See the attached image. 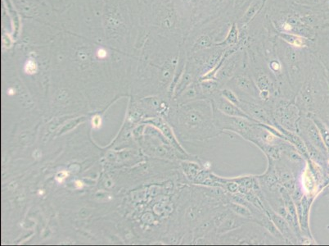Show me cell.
<instances>
[{"instance_id": "obj_1", "label": "cell", "mask_w": 329, "mask_h": 246, "mask_svg": "<svg viewBox=\"0 0 329 246\" xmlns=\"http://www.w3.org/2000/svg\"><path fill=\"white\" fill-rule=\"evenodd\" d=\"M185 122L190 139L198 141L212 139L223 132L215 125L212 102L209 99L191 104L186 112Z\"/></svg>"}, {"instance_id": "obj_2", "label": "cell", "mask_w": 329, "mask_h": 246, "mask_svg": "<svg viewBox=\"0 0 329 246\" xmlns=\"http://www.w3.org/2000/svg\"><path fill=\"white\" fill-rule=\"evenodd\" d=\"M275 127H281L289 132L297 133L298 122L302 117V111L294 100L278 99L275 102L272 111Z\"/></svg>"}, {"instance_id": "obj_3", "label": "cell", "mask_w": 329, "mask_h": 246, "mask_svg": "<svg viewBox=\"0 0 329 246\" xmlns=\"http://www.w3.org/2000/svg\"><path fill=\"white\" fill-rule=\"evenodd\" d=\"M228 88L233 90L240 100L255 101L261 104L260 100V90L255 81L247 74H237L232 77L227 83Z\"/></svg>"}, {"instance_id": "obj_4", "label": "cell", "mask_w": 329, "mask_h": 246, "mask_svg": "<svg viewBox=\"0 0 329 246\" xmlns=\"http://www.w3.org/2000/svg\"><path fill=\"white\" fill-rule=\"evenodd\" d=\"M238 107L240 108L254 122L275 127V120L273 118L271 112L262 104L255 101L240 100Z\"/></svg>"}, {"instance_id": "obj_5", "label": "cell", "mask_w": 329, "mask_h": 246, "mask_svg": "<svg viewBox=\"0 0 329 246\" xmlns=\"http://www.w3.org/2000/svg\"><path fill=\"white\" fill-rule=\"evenodd\" d=\"M211 100L212 105L216 109L221 111L225 114L230 117H243L247 119L252 120L240 108L234 105L221 95V90H218L209 99ZM253 121V120H252Z\"/></svg>"}, {"instance_id": "obj_6", "label": "cell", "mask_w": 329, "mask_h": 246, "mask_svg": "<svg viewBox=\"0 0 329 246\" xmlns=\"http://www.w3.org/2000/svg\"><path fill=\"white\" fill-rule=\"evenodd\" d=\"M307 115L314 121L316 127H318L319 133L321 135L322 139L324 140V144H325V146L328 149V153H329V128L328 125L325 124L324 121L319 117V116L315 114V113H308Z\"/></svg>"}, {"instance_id": "obj_7", "label": "cell", "mask_w": 329, "mask_h": 246, "mask_svg": "<svg viewBox=\"0 0 329 246\" xmlns=\"http://www.w3.org/2000/svg\"><path fill=\"white\" fill-rule=\"evenodd\" d=\"M201 88L206 99H210L214 94L220 89V83L215 79L202 80L200 82Z\"/></svg>"}, {"instance_id": "obj_8", "label": "cell", "mask_w": 329, "mask_h": 246, "mask_svg": "<svg viewBox=\"0 0 329 246\" xmlns=\"http://www.w3.org/2000/svg\"><path fill=\"white\" fill-rule=\"evenodd\" d=\"M238 28L236 27V24H233L225 41L218 43V44H216V45H218V46H229V47H231V46H233V45H236L238 43Z\"/></svg>"}, {"instance_id": "obj_9", "label": "cell", "mask_w": 329, "mask_h": 246, "mask_svg": "<svg viewBox=\"0 0 329 246\" xmlns=\"http://www.w3.org/2000/svg\"><path fill=\"white\" fill-rule=\"evenodd\" d=\"M260 2H257L250 6V8H248V11L246 12V14L243 16L241 22L243 23H248L255 15V13H257L258 9L260 8Z\"/></svg>"}, {"instance_id": "obj_10", "label": "cell", "mask_w": 329, "mask_h": 246, "mask_svg": "<svg viewBox=\"0 0 329 246\" xmlns=\"http://www.w3.org/2000/svg\"><path fill=\"white\" fill-rule=\"evenodd\" d=\"M282 37L283 38V40L289 43L290 45H294L297 47H301L303 45V39L294 35V34L285 33V34L282 35Z\"/></svg>"}, {"instance_id": "obj_11", "label": "cell", "mask_w": 329, "mask_h": 246, "mask_svg": "<svg viewBox=\"0 0 329 246\" xmlns=\"http://www.w3.org/2000/svg\"><path fill=\"white\" fill-rule=\"evenodd\" d=\"M211 45H212V41L208 35H202L197 42V47L198 49H206V48L211 47Z\"/></svg>"}, {"instance_id": "obj_12", "label": "cell", "mask_w": 329, "mask_h": 246, "mask_svg": "<svg viewBox=\"0 0 329 246\" xmlns=\"http://www.w3.org/2000/svg\"><path fill=\"white\" fill-rule=\"evenodd\" d=\"M36 70H37V66L35 64V62H33V61H29V62H27V63L25 64V72H26V73H28V74H33V73H35V72H36Z\"/></svg>"}, {"instance_id": "obj_13", "label": "cell", "mask_w": 329, "mask_h": 246, "mask_svg": "<svg viewBox=\"0 0 329 246\" xmlns=\"http://www.w3.org/2000/svg\"><path fill=\"white\" fill-rule=\"evenodd\" d=\"M92 127L95 130H98L101 127V117L99 115H95L92 118Z\"/></svg>"}, {"instance_id": "obj_14", "label": "cell", "mask_w": 329, "mask_h": 246, "mask_svg": "<svg viewBox=\"0 0 329 246\" xmlns=\"http://www.w3.org/2000/svg\"><path fill=\"white\" fill-rule=\"evenodd\" d=\"M69 176L68 172L67 171H61V172H58L57 175H56V177L55 179L57 181L58 183H63L65 182V180L67 179V177Z\"/></svg>"}, {"instance_id": "obj_15", "label": "cell", "mask_w": 329, "mask_h": 246, "mask_svg": "<svg viewBox=\"0 0 329 246\" xmlns=\"http://www.w3.org/2000/svg\"><path fill=\"white\" fill-rule=\"evenodd\" d=\"M270 67L274 72H279L281 71V65L276 60H273L270 62Z\"/></svg>"}, {"instance_id": "obj_16", "label": "cell", "mask_w": 329, "mask_h": 246, "mask_svg": "<svg viewBox=\"0 0 329 246\" xmlns=\"http://www.w3.org/2000/svg\"><path fill=\"white\" fill-rule=\"evenodd\" d=\"M75 187H76V189H82L83 187H84V183L78 180V181H76V182H75Z\"/></svg>"}, {"instance_id": "obj_17", "label": "cell", "mask_w": 329, "mask_h": 246, "mask_svg": "<svg viewBox=\"0 0 329 246\" xmlns=\"http://www.w3.org/2000/svg\"><path fill=\"white\" fill-rule=\"evenodd\" d=\"M8 94L9 95H13L15 94V92H14V90L13 89H10V90H8Z\"/></svg>"}, {"instance_id": "obj_18", "label": "cell", "mask_w": 329, "mask_h": 246, "mask_svg": "<svg viewBox=\"0 0 329 246\" xmlns=\"http://www.w3.org/2000/svg\"><path fill=\"white\" fill-rule=\"evenodd\" d=\"M324 2L326 3L327 6H329V0H324Z\"/></svg>"}, {"instance_id": "obj_19", "label": "cell", "mask_w": 329, "mask_h": 246, "mask_svg": "<svg viewBox=\"0 0 329 246\" xmlns=\"http://www.w3.org/2000/svg\"><path fill=\"white\" fill-rule=\"evenodd\" d=\"M219 1H223V0H219Z\"/></svg>"}, {"instance_id": "obj_20", "label": "cell", "mask_w": 329, "mask_h": 246, "mask_svg": "<svg viewBox=\"0 0 329 246\" xmlns=\"http://www.w3.org/2000/svg\"></svg>"}, {"instance_id": "obj_21", "label": "cell", "mask_w": 329, "mask_h": 246, "mask_svg": "<svg viewBox=\"0 0 329 246\" xmlns=\"http://www.w3.org/2000/svg\"></svg>"}]
</instances>
